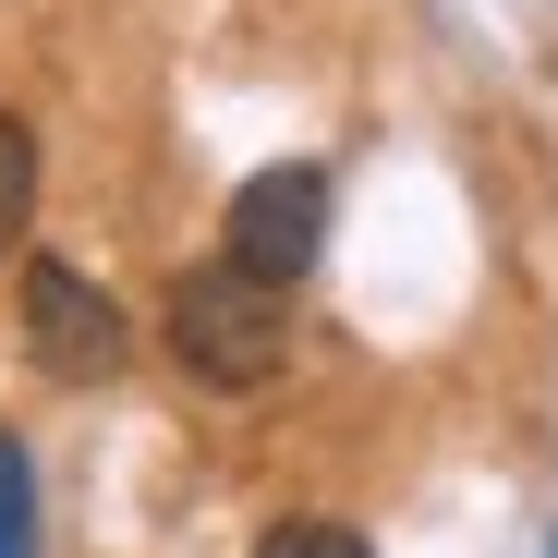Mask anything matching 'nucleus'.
Segmentation results:
<instances>
[{
    "instance_id": "f257e3e1",
    "label": "nucleus",
    "mask_w": 558,
    "mask_h": 558,
    "mask_svg": "<svg viewBox=\"0 0 558 558\" xmlns=\"http://www.w3.org/2000/svg\"><path fill=\"white\" fill-rule=\"evenodd\" d=\"M170 352L195 364V389H267L279 377V352H292V279H267L243 255H207V267H182V292H170Z\"/></svg>"
},
{
    "instance_id": "f03ea898",
    "label": "nucleus",
    "mask_w": 558,
    "mask_h": 558,
    "mask_svg": "<svg viewBox=\"0 0 558 558\" xmlns=\"http://www.w3.org/2000/svg\"><path fill=\"white\" fill-rule=\"evenodd\" d=\"M25 340H37V364H49V377L98 389L110 364H122V304H110V292H85V267L37 255V267H25Z\"/></svg>"
},
{
    "instance_id": "7ed1b4c3",
    "label": "nucleus",
    "mask_w": 558,
    "mask_h": 558,
    "mask_svg": "<svg viewBox=\"0 0 558 558\" xmlns=\"http://www.w3.org/2000/svg\"><path fill=\"white\" fill-rule=\"evenodd\" d=\"M316 243H328V170L292 158V170H255L243 195H231V243H219V255H243V267H267V279H304Z\"/></svg>"
},
{
    "instance_id": "20e7f679",
    "label": "nucleus",
    "mask_w": 558,
    "mask_h": 558,
    "mask_svg": "<svg viewBox=\"0 0 558 558\" xmlns=\"http://www.w3.org/2000/svg\"><path fill=\"white\" fill-rule=\"evenodd\" d=\"M25 219H37V134L0 110V255L25 243Z\"/></svg>"
},
{
    "instance_id": "39448f33",
    "label": "nucleus",
    "mask_w": 558,
    "mask_h": 558,
    "mask_svg": "<svg viewBox=\"0 0 558 558\" xmlns=\"http://www.w3.org/2000/svg\"><path fill=\"white\" fill-rule=\"evenodd\" d=\"M0 558H37V474L13 437H0Z\"/></svg>"
},
{
    "instance_id": "423d86ee",
    "label": "nucleus",
    "mask_w": 558,
    "mask_h": 558,
    "mask_svg": "<svg viewBox=\"0 0 558 558\" xmlns=\"http://www.w3.org/2000/svg\"><path fill=\"white\" fill-rule=\"evenodd\" d=\"M255 558H364V534H352V522H279Z\"/></svg>"
}]
</instances>
